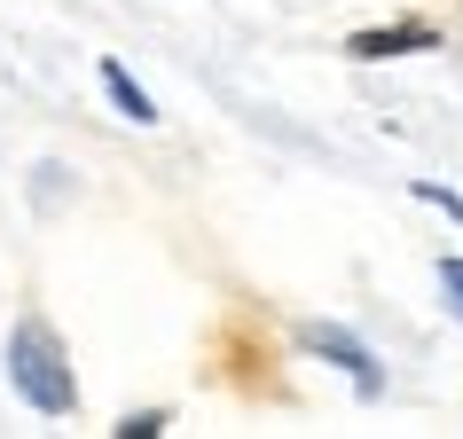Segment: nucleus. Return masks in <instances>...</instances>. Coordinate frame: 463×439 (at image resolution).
Segmentation results:
<instances>
[{"mask_svg":"<svg viewBox=\"0 0 463 439\" xmlns=\"http://www.w3.org/2000/svg\"><path fill=\"white\" fill-rule=\"evenodd\" d=\"M8 392L24 400L32 416H79V377H71V353H63V338H55V322L40 314V306H24L16 314V330H8Z\"/></svg>","mask_w":463,"mask_h":439,"instance_id":"obj_1","label":"nucleus"},{"mask_svg":"<svg viewBox=\"0 0 463 439\" xmlns=\"http://www.w3.org/2000/svg\"><path fill=\"white\" fill-rule=\"evenodd\" d=\"M298 345H307L315 361H330L338 377H354V392H362V400H385V361H377L354 330H338V322H307V330H298Z\"/></svg>","mask_w":463,"mask_h":439,"instance_id":"obj_2","label":"nucleus"},{"mask_svg":"<svg viewBox=\"0 0 463 439\" xmlns=\"http://www.w3.org/2000/svg\"><path fill=\"white\" fill-rule=\"evenodd\" d=\"M439 48V24H369L345 40L354 63H392V55H432Z\"/></svg>","mask_w":463,"mask_h":439,"instance_id":"obj_3","label":"nucleus"},{"mask_svg":"<svg viewBox=\"0 0 463 439\" xmlns=\"http://www.w3.org/2000/svg\"><path fill=\"white\" fill-rule=\"evenodd\" d=\"M95 79H102V95H110V110H118V118H134V126H157V95H149L142 79L126 71L118 55H102V63H95Z\"/></svg>","mask_w":463,"mask_h":439,"instance_id":"obj_4","label":"nucleus"},{"mask_svg":"<svg viewBox=\"0 0 463 439\" xmlns=\"http://www.w3.org/2000/svg\"><path fill=\"white\" fill-rule=\"evenodd\" d=\"M409 196H416V204H432V212H448L463 228V189H448V181H409Z\"/></svg>","mask_w":463,"mask_h":439,"instance_id":"obj_5","label":"nucleus"},{"mask_svg":"<svg viewBox=\"0 0 463 439\" xmlns=\"http://www.w3.org/2000/svg\"><path fill=\"white\" fill-rule=\"evenodd\" d=\"M165 424H173L165 408H134V416H118L110 432H118V439H157V432H165Z\"/></svg>","mask_w":463,"mask_h":439,"instance_id":"obj_6","label":"nucleus"},{"mask_svg":"<svg viewBox=\"0 0 463 439\" xmlns=\"http://www.w3.org/2000/svg\"><path fill=\"white\" fill-rule=\"evenodd\" d=\"M432 275H439V298H448V314L463 322V251H448V259H439Z\"/></svg>","mask_w":463,"mask_h":439,"instance_id":"obj_7","label":"nucleus"}]
</instances>
